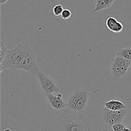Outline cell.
<instances>
[{"label": "cell", "instance_id": "1", "mask_svg": "<svg viewBox=\"0 0 131 131\" xmlns=\"http://www.w3.org/2000/svg\"><path fill=\"white\" fill-rule=\"evenodd\" d=\"M4 69L16 71L21 70L36 74L39 70L34 53L27 44L18 45L9 50L3 62L0 64V72Z\"/></svg>", "mask_w": 131, "mask_h": 131}, {"label": "cell", "instance_id": "2", "mask_svg": "<svg viewBox=\"0 0 131 131\" xmlns=\"http://www.w3.org/2000/svg\"><path fill=\"white\" fill-rule=\"evenodd\" d=\"M54 124V131H90V127L83 113L72 111L67 107Z\"/></svg>", "mask_w": 131, "mask_h": 131}, {"label": "cell", "instance_id": "3", "mask_svg": "<svg viewBox=\"0 0 131 131\" xmlns=\"http://www.w3.org/2000/svg\"><path fill=\"white\" fill-rule=\"evenodd\" d=\"M89 101V92L80 89L74 91L67 99V107L79 113H82L85 110Z\"/></svg>", "mask_w": 131, "mask_h": 131}, {"label": "cell", "instance_id": "4", "mask_svg": "<svg viewBox=\"0 0 131 131\" xmlns=\"http://www.w3.org/2000/svg\"><path fill=\"white\" fill-rule=\"evenodd\" d=\"M130 64L131 60L116 55L111 60V73L115 80H118L124 76L129 69Z\"/></svg>", "mask_w": 131, "mask_h": 131}, {"label": "cell", "instance_id": "5", "mask_svg": "<svg viewBox=\"0 0 131 131\" xmlns=\"http://www.w3.org/2000/svg\"><path fill=\"white\" fill-rule=\"evenodd\" d=\"M127 108L122 110L113 111L104 107L102 110L103 120L109 125L121 123L127 114Z\"/></svg>", "mask_w": 131, "mask_h": 131}, {"label": "cell", "instance_id": "6", "mask_svg": "<svg viewBox=\"0 0 131 131\" xmlns=\"http://www.w3.org/2000/svg\"><path fill=\"white\" fill-rule=\"evenodd\" d=\"M41 90L45 93H54L60 92L53 80L39 70L36 74Z\"/></svg>", "mask_w": 131, "mask_h": 131}, {"label": "cell", "instance_id": "7", "mask_svg": "<svg viewBox=\"0 0 131 131\" xmlns=\"http://www.w3.org/2000/svg\"><path fill=\"white\" fill-rule=\"evenodd\" d=\"M50 105L55 110L59 111L67 106V103L62 98L60 92L54 93H45Z\"/></svg>", "mask_w": 131, "mask_h": 131}, {"label": "cell", "instance_id": "8", "mask_svg": "<svg viewBox=\"0 0 131 131\" xmlns=\"http://www.w3.org/2000/svg\"><path fill=\"white\" fill-rule=\"evenodd\" d=\"M106 25L110 31L115 33H121L123 29L122 24L112 16L107 17L106 20Z\"/></svg>", "mask_w": 131, "mask_h": 131}, {"label": "cell", "instance_id": "9", "mask_svg": "<svg viewBox=\"0 0 131 131\" xmlns=\"http://www.w3.org/2000/svg\"><path fill=\"white\" fill-rule=\"evenodd\" d=\"M115 1L116 0H96L95 8L91 12L90 15H93L96 11L111 8Z\"/></svg>", "mask_w": 131, "mask_h": 131}, {"label": "cell", "instance_id": "10", "mask_svg": "<svg viewBox=\"0 0 131 131\" xmlns=\"http://www.w3.org/2000/svg\"><path fill=\"white\" fill-rule=\"evenodd\" d=\"M104 107L113 111H117L127 108L126 105L120 100L111 99L103 103Z\"/></svg>", "mask_w": 131, "mask_h": 131}, {"label": "cell", "instance_id": "11", "mask_svg": "<svg viewBox=\"0 0 131 131\" xmlns=\"http://www.w3.org/2000/svg\"><path fill=\"white\" fill-rule=\"evenodd\" d=\"M116 55H119L126 59L131 60V48H124L120 49Z\"/></svg>", "mask_w": 131, "mask_h": 131}, {"label": "cell", "instance_id": "12", "mask_svg": "<svg viewBox=\"0 0 131 131\" xmlns=\"http://www.w3.org/2000/svg\"><path fill=\"white\" fill-rule=\"evenodd\" d=\"M9 50H8L7 47L5 45L4 40H2L1 41V49H0V64H1L4 59H5L8 51Z\"/></svg>", "mask_w": 131, "mask_h": 131}, {"label": "cell", "instance_id": "13", "mask_svg": "<svg viewBox=\"0 0 131 131\" xmlns=\"http://www.w3.org/2000/svg\"><path fill=\"white\" fill-rule=\"evenodd\" d=\"M63 9V7L62 5L57 4L53 7V12L55 16H60Z\"/></svg>", "mask_w": 131, "mask_h": 131}, {"label": "cell", "instance_id": "14", "mask_svg": "<svg viewBox=\"0 0 131 131\" xmlns=\"http://www.w3.org/2000/svg\"><path fill=\"white\" fill-rule=\"evenodd\" d=\"M71 15H72V12L70 10L67 9H64L60 15V17L63 19L67 20L69 19L71 17Z\"/></svg>", "mask_w": 131, "mask_h": 131}, {"label": "cell", "instance_id": "15", "mask_svg": "<svg viewBox=\"0 0 131 131\" xmlns=\"http://www.w3.org/2000/svg\"><path fill=\"white\" fill-rule=\"evenodd\" d=\"M113 131H123L125 128V126L121 123H118L113 124L112 126Z\"/></svg>", "mask_w": 131, "mask_h": 131}, {"label": "cell", "instance_id": "16", "mask_svg": "<svg viewBox=\"0 0 131 131\" xmlns=\"http://www.w3.org/2000/svg\"><path fill=\"white\" fill-rule=\"evenodd\" d=\"M8 0H0V4L1 5L2 4H4L5 3H6Z\"/></svg>", "mask_w": 131, "mask_h": 131}, {"label": "cell", "instance_id": "17", "mask_svg": "<svg viewBox=\"0 0 131 131\" xmlns=\"http://www.w3.org/2000/svg\"><path fill=\"white\" fill-rule=\"evenodd\" d=\"M3 131H11V130L9 128H6L5 129H4Z\"/></svg>", "mask_w": 131, "mask_h": 131}, {"label": "cell", "instance_id": "18", "mask_svg": "<svg viewBox=\"0 0 131 131\" xmlns=\"http://www.w3.org/2000/svg\"><path fill=\"white\" fill-rule=\"evenodd\" d=\"M123 131H130V129L128 128H125L124 129H123Z\"/></svg>", "mask_w": 131, "mask_h": 131}, {"label": "cell", "instance_id": "19", "mask_svg": "<svg viewBox=\"0 0 131 131\" xmlns=\"http://www.w3.org/2000/svg\"><path fill=\"white\" fill-rule=\"evenodd\" d=\"M102 131H110V130H108V129H104L102 130Z\"/></svg>", "mask_w": 131, "mask_h": 131}, {"label": "cell", "instance_id": "20", "mask_svg": "<svg viewBox=\"0 0 131 131\" xmlns=\"http://www.w3.org/2000/svg\"><path fill=\"white\" fill-rule=\"evenodd\" d=\"M128 128L130 129V130L131 131V125L130 126H129V127H128Z\"/></svg>", "mask_w": 131, "mask_h": 131}]
</instances>
